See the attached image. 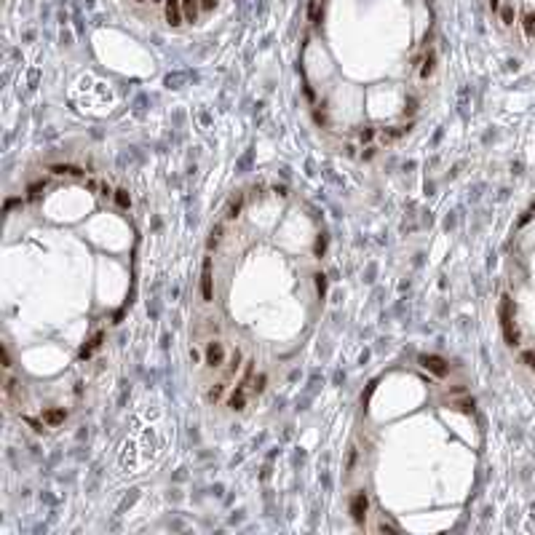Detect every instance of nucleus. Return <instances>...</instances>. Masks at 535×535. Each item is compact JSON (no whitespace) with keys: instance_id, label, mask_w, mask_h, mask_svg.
<instances>
[{"instance_id":"nucleus-1","label":"nucleus","mask_w":535,"mask_h":535,"mask_svg":"<svg viewBox=\"0 0 535 535\" xmlns=\"http://www.w3.org/2000/svg\"><path fill=\"white\" fill-rule=\"evenodd\" d=\"M500 327H503V335H506V343L508 345H519V329L514 324V313H511V297L503 294L500 297Z\"/></svg>"},{"instance_id":"nucleus-2","label":"nucleus","mask_w":535,"mask_h":535,"mask_svg":"<svg viewBox=\"0 0 535 535\" xmlns=\"http://www.w3.org/2000/svg\"><path fill=\"white\" fill-rule=\"evenodd\" d=\"M203 359H206V367H211V369L222 367V364H225V345L219 343V340L206 343V353H203Z\"/></svg>"},{"instance_id":"nucleus-3","label":"nucleus","mask_w":535,"mask_h":535,"mask_svg":"<svg viewBox=\"0 0 535 535\" xmlns=\"http://www.w3.org/2000/svg\"><path fill=\"white\" fill-rule=\"evenodd\" d=\"M420 367L426 369V372H431V375H436V377H444L447 372H449V367H447V361L441 359V356H420Z\"/></svg>"},{"instance_id":"nucleus-4","label":"nucleus","mask_w":535,"mask_h":535,"mask_svg":"<svg viewBox=\"0 0 535 535\" xmlns=\"http://www.w3.org/2000/svg\"><path fill=\"white\" fill-rule=\"evenodd\" d=\"M367 508H369L367 492H356V495L351 498V516H353L356 522H364V519H367Z\"/></svg>"},{"instance_id":"nucleus-5","label":"nucleus","mask_w":535,"mask_h":535,"mask_svg":"<svg viewBox=\"0 0 535 535\" xmlns=\"http://www.w3.org/2000/svg\"><path fill=\"white\" fill-rule=\"evenodd\" d=\"M201 297H203V302H211V257H203V268H201Z\"/></svg>"},{"instance_id":"nucleus-6","label":"nucleus","mask_w":535,"mask_h":535,"mask_svg":"<svg viewBox=\"0 0 535 535\" xmlns=\"http://www.w3.org/2000/svg\"><path fill=\"white\" fill-rule=\"evenodd\" d=\"M246 391H249V388L236 386V391L231 394V399H227V407H231V410L239 412V410H244V407H246Z\"/></svg>"},{"instance_id":"nucleus-7","label":"nucleus","mask_w":535,"mask_h":535,"mask_svg":"<svg viewBox=\"0 0 535 535\" xmlns=\"http://www.w3.org/2000/svg\"><path fill=\"white\" fill-rule=\"evenodd\" d=\"M48 172H54V174H70V177H86V172H83L81 166H72V164H51Z\"/></svg>"},{"instance_id":"nucleus-8","label":"nucleus","mask_w":535,"mask_h":535,"mask_svg":"<svg viewBox=\"0 0 535 535\" xmlns=\"http://www.w3.org/2000/svg\"><path fill=\"white\" fill-rule=\"evenodd\" d=\"M64 418H67V412H64V410H46V412H43V423H46L48 428L62 426Z\"/></svg>"},{"instance_id":"nucleus-9","label":"nucleus","mask_w":535,"mask_h":535,"mask_svg":"<svg viewBox=\"0 0 535 535\" xmlns=\"http://www.w3.org/2000/svg\"><path fill=\"white\" fill-rule=\"evenodd\" d=\"M3 391H6V402H8V404H14V402H16V396H22V394H19L22 388H19V383H16L14 377H6Z\"/></svg>"},{"instance_id":"nucleus-10","label":"nucleus","mask_w":535,"mask_h":535,"mask_svg":"<svg viewBox=\"0 0 535 535\" xmlns=\"http://www.w3.org/2000/svg\"><path fill=\"white\" fill-rule=\"evenodd\" d=\"M102 340H105V335H102V332H97V335L89 340V345H83V348H81V359H89V356H91V353H94L97 348L102 345Z\"/></svg>"},{"instance_id":"nucleus-11","label":"nucleus","mask_w":535,"mask_h":535,"mask_svg":"<svg viewBox=\"0 0 535 535\" xmlns=\"http://www.w3.org/2000/svg\"><path fill=\"white\" fill-rule=\"evenodd\" d=\"M241 209H244V195H236V198L227 203V211H225V217L227 219H236L241 214Z\"/></svg>"},{"instance_id":"nucleus-12","label":"nucleus","mask_w":535,"mask_h":535,"mask_svg":"<svg viewBox=\"0 0 535 535\" xmlns=\"http://www.w3.org/2000/svg\"><path fill=\"white\" fill-rule=\"evenodd\" d=\"M407 131H410V126H396V129L380 134V139H383V142H394V139H399V137H404Z\"/></svg>"},{"instance_id":"nucleus-13","label":"nucleus","mask_w":535,"mask_h":535,"mask_svg":"<svg viewBox=\"0 0 535 535\" xmlns=\"http://www.w3.org/2000/svg\"><path fill=\"white\" fill-rule=\"evenodd\" d=\"M222 394H225V383H214L209 388V394H206V402L209 404H217L219 399H222Z\"/></svg>"},{"instance_id":"nucleus-14","label":"nucleus","mask_w":535,"mask_h":535,"mask_svg":"<svg viewBox=\"0 0 535 535\" xmlns=\"http://www.w3.org/2000/svg\"><path fill=\"white\" fill-rule=\"evenodd\" d=\"M113 195H115V203H118V206H121V209H129V206H131V195L126 193L123 188H118Z\"/></svg>"},{"instance_id":"nucleus-15","label":"nucleus","mask_w":535,"mask_h":535,"mask_svg":"<svg viewBox=\"0 0 535 535\" xmlns=\"http://www.w3.org/2000/svg\"><path fill=\"white\" fill-rule=\"evenodd\" d=\"M222 233H225V225H214V227H211V233H209V249L222 241Z\"/></svg>"},{"instance_id":"nucleus-16","label":"nucleus","mask_w":535,"mask_h":535,"mask_svg":"<svg viewBox=\"0 0 535 535\" xmlns=\"http://www.w3.org/2000/svg\"><path fill=\"white\" fill-rule=\"evenodd\" d=\"M522 364H524L527 369L535 372V351H524V353H522Z\"/></svg>"},{"instance_id":"nucleus-17","label":"nucleus","mask_w":535,"mask_h":535,"mask_svg":"<svg viewBox=\"0 0 535 535\" xmlns=\"http://www.w3.org/2000/svg\"><path fill=\"white\" fill-rule=\"evenodd\" d=\"M239 361H241V356L233 353V361H231V367H227V375H225V377H233V375H236V369H239Z\"/></svg>"},{"instance_id":"nucleus-18","label":"nucleus","mask_w":535,"mask_h":535,"mask_svg":"<svg viewBox=\"0 0 535 535\" xmlns=\"http://www.w3.org/2000/svg\"><path fill=\"white\" fill-rule=\"evenodd\" d=\"M316 289H319V294H321V297H324V292H327V278L321 276V273L316 276Z\"/></svg>"},{"instance_id":"nucleus-19","label":"nucleus","mask_w":535,"mask_h":535,"mask_svg":"<svg viewBox=\"0 0 535 535\" xmlns=\"http://www.w3.org/2000/svg\"><path fill=\"white\" fill-rule=\"evenodd\" d=\"M265 383H268V377H265V375H260V377H257V383H254V394H262V391H265Z\"/></svg>"},{"instance_id":"nucleus-20","label":"nucleus","mask_w":535,"mask_h":535,"mask_svg":"<svg viewBox=\"0 0 535 535\" xmlns=\"http://www.w3.org/2000/svg\"><path fill=\"white\" fill-rule=\"evenodd\" d=\"M43 188H46V182H35V185H30V198H35V195H38L40 190H43Z\"/></svg>"},{"instance_id":"nucleus-21","label":"nucleus","mask_w":535,"mask_h":535,"mask_svg":"<svg viewBox=\"0 0 535 535\" xmlns=\"http://www.w3.org/2000/svg\"><path fill=\"white\" fill-rule=\"evenodd\" d=\"M377 530H380V532H399L396 524H386V522H380V524H377Z\"/></svg>"},{"instance_id":"nucleus-22","label":"nucleus","mask_w":535,"mask_h":535,"mask_svg":"<svg viewBox=\"0 0 535 535\" xmlns=\"http://www.w3.org/2000/svg\"><path fill=\"white\" fill-rule=\"evenodd\" d=\"M3 367H6V369L11 367V353H8V348H6V345H3Z\"/></svg>"},{"instance_id":"nucleus-23","label":"nucleus","mask_w":535,"mask_h":535,"mask_svg":"<svg viewBox=\"0 0 535 535\" xmlns=\"http://www.w3.org/2000/svg\"><path fill=\"white\" fill-rule=\"evenodd\" d=\"M457 407H461L463 412H474V402H457Z\"/></svg>"}]
</instances>
